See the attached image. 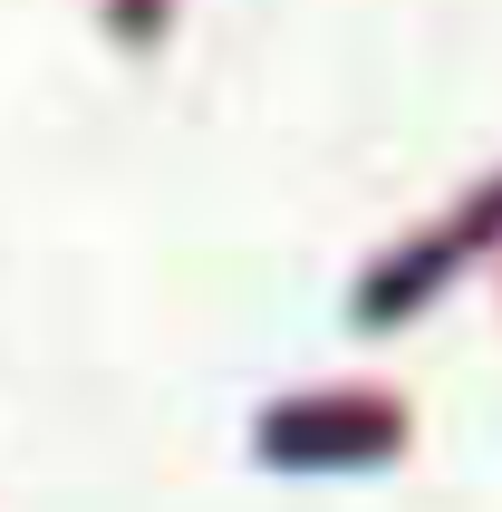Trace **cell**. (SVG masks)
<instances>
[{"instance_id": "1", "label": "cell", "mask_w": 502, "mask_h": 512, "mask_svg": "<svg viewBox=\"0 0 502 512\" xmlns=\"http://www.w3.org/2000/svg\"><path fill=\"white\" fill-rule=\"evenodd\" d=\"M387 445H396L387 397H309V406L261 416V455L271 464H358V455H387Z\"/></svg>"}, {"instance_id": "2", "label": "cell", "mask_w": 502, "mask_h": 512, "mask_svg": "<svg viewBox=\"0 0 502 512\" xmlns=\"http://www.w3.org/2000/svg\"><path fill=\"white\" fill-rule=\"evenodd\" d=\"M474 242H502V174L483 184L474 203H464V213H454V223H435V232H425V242H416L406 261L367 271V290H358V319H406V310L425 300V290L445 281V271H464V261H474Z\"/></svg>"}]
</instances>
